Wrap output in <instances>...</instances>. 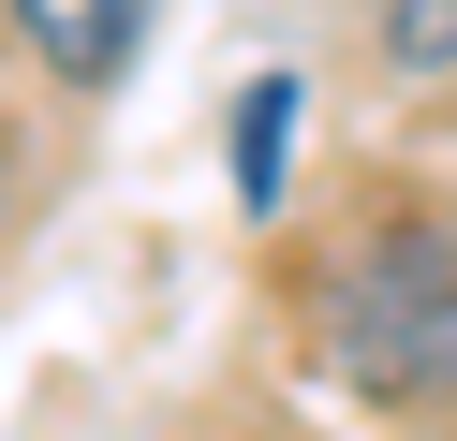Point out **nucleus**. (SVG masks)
I'll return each instance as SVG.
<instances>
[{
	"label": "nucleus",
	"instance_id": "nucleus-3",
	"mask_svg": "<svg viewBox=\"0 0 457 441\" xmlns=\"http://www.w3.org/2000/svg\"><path fill=\"white\" fill-rule=\"evenodd\" d=\"M295 74H251L237 88V206H280V176H295Z\"/></svg>",
	"mask_w": 457,
	"mask_h": 441
},
{
	"label": "nucleus",
	"instance_id": "nucleus-2",
	"mask_svg": "<svg viewBox=\"0 0 457 441\" xmlns=\"http://www.w3.org/2000/svg\"><path fill=\"white\" fill-rule=\"evenodd\" d=\"M148 15L162 0H15V45H30L60 88H119L133 59H148Z\"/></svg>",
	"mask_w": 457,
	"mask_h": 441
},
{
	"label": "nucleus",
	"instance_id": "nucleus-1",
	"mask_svg": "<svg viewBox=\"0 0 457 441\" xmlns=\"http://www.w3.org/2000/svg\"><path fill=\"white\" fill-rule=\"evenodd\" d=\"M325 368L354 397L457 382V221H369L325 280Z\"/></svg>",
	"mask_w": 457,
	"mask_h": 441
},
{
	"label": "nucleus",
	"instance_id": "nucleus-4",
	"mask_svg": "<svg viewBox=\"0 0 457 441\" xmlns=\"http://www.w3.org/2000/svg\"><path fill=\"white\" fill-rule=\"evenodd\" d=\"M384 45H398V74H428V59H457V0H398V29H384Z\"/></svg>",
	"mask_w": 457,
	"mask_h": 441
}]
</instances>
